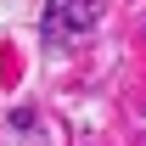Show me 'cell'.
I'll return each mask as SVG.
<instances>
[{
  "label": "cell",
  "instance_id": "1",
  "mask_svg": "<svg viewBox=\"0 0 146 146\" xmlns=\"http://www.w3.org/2000/svg\"><path fill=\"white\" fill-rule=\"evenodd\" d=\"M96 11H101V0H51L39 34H45V39H79V34H90Z\"/></svg>",
  "mask_w": 146,
  "mask_h": 146
}]
</instances>
